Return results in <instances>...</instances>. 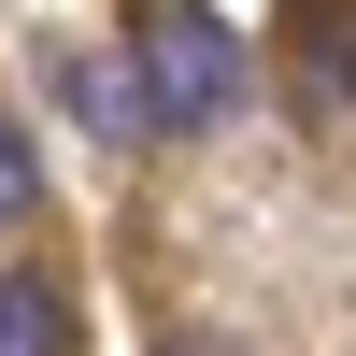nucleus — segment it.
Wrapping results in <instances>:
<instances>
[{
	"instance_id": "f257e3e1",
	"label": "nucleus",
	"mask_w": 356,
	"mask_h": 356,
	"mask_svg": "<svg viewBox=\"0 0 356 356\" xmlns=\"http://www.w3.org/2000/svg\"><path fill=\"white\" fill-rule=\"evenodd\" d=\"M114 57H129V86H143V129H214V114L243 100V29L186 15V0H143Z\"/></svg>"
},
{
	"instance_id": "f03ea898",
	"label": "nucleus",
	"mask_w": 356,
	"mask_h": 356,
	"mask_svg": "<svg viewBox=\"0 0 356 356\" xmlns=\"http://www.w3.org/2000/svg\"><path fill=\"white\" fill-rule=\"evenodd\" d=\"M57 86H72V129L86 143H143V86H129V57H57Z\"/></svg>"
},
{
	"instance_id": "7ed1b4c3",
	"label": "nucleus",
	"mask_w": 356,
	"mask_h": 356,
	"mask_svg": "<svg viewBox=\"0 0 356 356\" xmlns=\"http://www.w3.org/2000/svg\"><path fill=\"white\" fill-rule=\"evenodd\" d=\"M0 356H72V285L0 271Z\"/></svg>"
},
{
	"instance_id": "20e7f679",
	"label": "nucleus",
	"mask_w": 356,
	"mask_h": 356,
	"mask_svg": "<svg viewBox=\"0 0 356 356\" xmlns=\"http://www.w3.org/2000/svg\"><path fill=\"white\" fill-rule=\"evenodd\" d=\"M300 86L356 100V15H300Z\"/></svg>"
},
{
	"instance_id": "39448f33",
	"label": "nucleus",
	"mask_w": 356,
	"mask_h": 356,
	"mask_svg": "<svg viewBox=\"0 0 356 356\" xmlns=\"http://www.w3.org/2000/svg\"><path fill=\"white\" fill-rule=\"evenodd\" d=\"M29 214H43V157L0 129V228H29Z\"/></svg>"
}]
</instances>
